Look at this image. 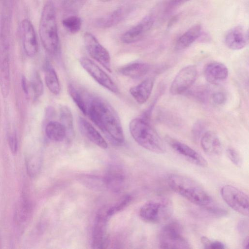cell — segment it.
Listing matches in <instances>:
<instances>
[{"mask_svg":"<svg viewBox=\"0 0 249 249\" xmlns=\"http://www.w3.org/2000/svg\"><path fill=\"white\" fill-rule=\"evenodd\" d=\"M86 115L111 141L116 144L124 142V137L120 119L113 108L106 101L86 95Z\"/></svg>","mask_w":249,"mask_h":249,"instance_id":"cell-1","label":"cell"},{"mask_svg":"<svg viewBox=\"0 0 249 249\" xmlns=\"http://www.w3.org/2000/svg\"><path fill=\"white\" fill-rule=\"evenodd\" d=\"M169 187L190 202L205 207L213 202L212 199L204 188L194 179L178 174H171L168 177Z\"/></svg>","mask_w":249,"mask_h":249,"instance_id":"cell-2","label":"cell"},{"mask_svg":"<svg viewBox=\"0 0 249 249\" xmlns=\"http://www.w3.org/2000/svg\"><path fill=\"white\" fill-rule=\"evenodd\" d=\"M129 129L134 140L143 148L157 154L166 152V146L162 140L146 120L142 118L132 120Z\"/></svg>","mask_w":249,"mask_h":249,"instance_id":"cell-3","label":"cell"},{"mask_svg":"<svg viewBox=\"0 0 249 249\" xmlns=\"http://www.w3.org/2000/svg\"><path fill=\"white\" fill-rule=\"evenodd\" d=\"M39 36L45 49L50 54H56L59 49L56 15L54 5L48 1L44 5L40 19Z\"/></svg>","mask_w":249,"mask_h":249,"instance_id":"cell-4","label":"cell"},{"mask_svg":"<svg viewBox=\"0 0 249 249\" xmlns=\"http://www.w3.org/2000/svg\"><path fill=\"white\" fill-rule=\"evenodd\" d=\"M173 211L171 201L166 199H160L145 203L141 208L139 215L143 221L157 224L169 218Z\"/></svg>","mask_w":249,"mask_h":249,"instance_id":"cell-5","label":"cell"},{"mask_svg":"<svg viewBox=\"0 0 249 249\" xmlns=\"http://www.w3.org/2000/svg\"><path fill=\"white\" fill-rule=\"evenodd\" d=\"M159 245L162 249H190L191 246L183 236L182 228L175 221L165 225L160 231Z\"/></svg>","mask_w":249,"mask_h":249,"instance_id":"cell-6","label":"cell"},{"mask_svg":"<svg viewBox=\"0 0 249 249\" xmlns=\"http://www.w3.org/2000/svg\"><path fill=\"white\" fill-rule=\"evenodd\" d=\"M222 198L226 204L236 212L249 215V197L239 189L231 185L223 186L220 190Z\"/></svg>","mask_w":249,"mask_h":249,"instance_id":"cell-7","label":"cell"},{"mask_svg":"<svg viewBox=\"0 0 249 249\" xmlns=\"http://www.w3.org/2000/svg\"><path fill=\"white\" fill-rule=\"evenodd\" d=\"M197 76V68L188 65L182 68L175 76L170 87L172 95L181 94L192 87Z\"/></svg>","mask_w":249,"mask_h":249,"instance_id":"cell-8","label":"cell"},{"mask_svg":"<svg viewBox=\"0 0 249 249\" xmlns=\"http://www.w3.org/2000/svg\"><path fill=\"white\" fill-rule=\"evenodd\" d=\"M84 44L89 55L111 72L110 57L107 50L91 34L86 32L84 36Z\"/></svg>","mask_w":249,"mask_h":249,"instance_id":"cell-9","label":"cell"},{"mask_svg":"<svg viewBox=\"0 0 249 249\" xmlns=\"http://www.w3.org/2000/svg\"><path fill=\"white\" fill-rule=\"evenodd\" d=\"M80 63L83 69L100 85L109 91L117 93L118 89L111 78L98 65L88 58L82 57Z\"/></svg>","mask_w":249,"mask_h":249,"instance_id":"cell-10","label":"cell"},{"mask_svg":"<svg viewBox=\"0 0 249 249\" xmlns=\"http://www.w3.org/2000/svg\"><path fill=\"white\" fill-rule=\"evenodd\" d=\"M107 208L100 210L97 213L94 225L92 234V248L103 249L107 243V237L106 227L108 218Z\"/></svg>","mask_w":249,"mask_h":249,"instance_id":"cell-11","label":"cell"},{"mask_svg":"<svg viewBox=\"0 0 249 249\" xmlns=\"http://www.w3.org/2000/svg\"><path fill=\"white\" fill-rule=\"evenodd\" d=\"M20 31L26 54L29 57L34 56L38 51V43L33 25L29 19H24L20 23Z\"/></svg>","mask_w":249,"mask_h":249,"instance_id":"cell-12","label":"cell"},{"mask_svg":"<svg viewBox=\"0 0 249 249\" xmlns=\"http://www.w3.org/2000/svg\"><path fill=\"white\" fill-rule=\"evenodd\" d=\"M166 140L177 153L190 162L200 167L207 166L208 162L205 159L188 145L171 138L168 137Z\"/></svg>","mask_w":249,"mask_h":249,"instance_id":"cell-13","label":"cell"},{"mask_svg":"<svg viewBox=\"0 0 249 249\" xmlns=\"http://www.w3.org/2000/svg\"><path fill=\"white\" fill-rule=\"evenodd\" d=\"M154 22V19L151 17H145L139 23L122 35V41L129 44L138 41L152 28Z\"/></svg>","mask_w":249,"mask_h":249,"instance_id":"cell-14","label":"cell"},{"mask_svg":"<svg viewBox=\"0 0 249 249\" xmlns=\"http://www.w3.org/2000/svg\"><path fill=\"white\" fill-rule=\"evenodd\" d=\"M9 49L0 48V87L3 98L9 95L11 86Z\"/></svg>","mask_w":249,"mask_h":249,"instance_id":"cell-15","label":"cell"},{"mask_svg":"<svg viewBox=\"0 0 249 249\" xmlns=\"http://www.w3.org/2000/svg\"><path fill=\"white\" fill-rule=\"evenodd\" d=\"M248 32L241 26H237L230 30L225 39L227 47L233 50L244 48L248 44Z\"/></svg>","mask_w":249,"mask_h":249,"instance_id":"cell-16","label":"cell"},{"mask_svg":"<svg viewBox=\"0 0 249 249\" xmlns=\"http://www.w3.org/2000/svg\"><path fill=\"white\" fill-rule=\"evenodd\" d=\"M200 145L204 152L207 155L217 157L222 151L221 142L217 135L213 131H208L202 134Z\"/></svg>","mask_w":249,"mask_h":249,"instance_id":"cell-17","label":"cell"},{"mask_svg":"<svg viewBox=\"0 0 249 249\" xmlns=\"http://www.w3.org/2000/svg\"><path fill=\"white\" fill-rule=\"evenodd\" d=\"M78 126L81 132L91 142L103 149L107 148V143L100 133L87 120L79 117Z\"/></svg>","mask_w":249,"mask_h":249,"instance_id":"cell-18","label":"cell"},{"mask_svg":"<svg viewBox=\"0 0 249 249\" xmlns=\"http://www.w3.org/2000/svg\"><path fill=\"white\" fill-rule=\"evenodd\" d=\"M229 75L227 67L220 62H212L205 68L204 75L208 82L216 84L226 79Z\"/></svg>","mask_w":249,"mask_h":249,"instance_id":"cell-19","label":"cell"},{"mask_svg":"<svg viewBox=\"0 0 249 249\" xmlns=\"http://www.w3.org/2000/svg\"><path fill=\"white\" fill-rule=\"evenodd\" d=\"M154 83L152 78H148L138 85L131 87L129 92L134 99L139 104L145 103L151 94Z\"/></svg>","mask_w":249,"mask_h":249,"instance_id":"cell-20","label":"cell"},{"mask_svg":"<svg viewBox=\"0 0 249 249\" xmlns=\"http://www.w3.org/2000/svg\"><path fill=\"white\" fill-rule=\"evenodd\" d=\"M128 6H122L96 21V25L100 28H109L120 22L128 14Z\"/></svg>","mask_w":249,"mask_h":249,"instance_id":"cell-21","label":"cell"},{"mask_svg":"<svg viewBox=\"0 0 249 249\" xmlns=\"http://www.w3.org/2000/svg\"><path fill=\"white\" fill-rule=\"evenodd\" d=\"M150 69V65L146 63L135 62L123 66L119 71L124 76L138 79L146 75Z\"/></svg>","mask_w":249,"mask_h":249,"instance_id":"cell-22","label":"cell"},{"mask_svg":"<svg viewBox=\"0 0 249 249\" xmlns=\"http://www.w3.org/2000/svg\"><path fill=\"white\" fill-rule=\"evenodd\" d=\"M201 27L196 24L191 27L177 40L176 49L181 50L190 46L201 35Z\"/></svg>","mask_w":249,"mask_h":249,"instance_id":"cell-23","label":"cell"},{"mask_svg":"<svg viewBox=\"0 0 249 249\" xmlns=\"http://www.w3.org/2000/svg\"><path fill=\"white\" fill-rule=\"evenodd\" d=\"M124 176L122 171L117 167L109 169L105 178L107 185L115 192L121 190L124 185Z\"/></svg>","mask_w":249,"mask_h":249,"instance_id":"cell-24","label":"cell"},{"mask_svg":"<svg viewBox=\"0 0 249 249\" xmlns=\"http://www.w3.org/2000/svg\"><path fill=\"white\" fill-rule=\"evenodd\" d=\"M45 133L48 138L52 141L61 142L67 135V130L61 123L51 121L45 127Z\"/></svg>","mask_w":249,"mask_h":249,"instance_id":"cell-25","label":"cell"},{"mask_svg":"<svg viewBox=\"0 0 249 249\" xmlns=\"http://www.w3.org/2000/svg\"><path fill=\"white\" fill-rule=\"evenodd\" d=\"M45 81L49 90L53 94L57 95L60 91L59 81L54 69L48 66L45 70Z\"/></svg>","mask_w":249,"mask_h":249,"instance_id":"cell-26","label":"cell"},{"mask_svg":"<svg viewBox=\"0 0 249 249\" xmlns=\"http://www.w3.org/2000/svg\"><path fill=\"white\" fill-rule=\"evenodd\" d=\"M69 93L81 112L86 115V94L76 88L74 85L70 84L68 87Z\"/></svg>","mask_w":249,"mask_h":249,"instance_id":"cell-27","label":"cell"},{"mask_svg":"<svg viewBox=\"0 0 249 249\" xmlns=\"http://www.w3.org/2000/svg\"><path fill=\"white\" fill-rule=\"evenodd\" d=\"M60 119L67 130V134L73 132V119L71 109L67 106H62L60 108Z\"/></svg>","mask_w":249,"mask_h":249,"instance_id":"cell-28","label":"cell"},{"mask_svg":"<svg viewBox=\"0 0 249 249\" xmlns=\"http://www.w3.org/2000/svg\"><path fill=\"white\" fill-rule=\"evenodd\" d=\"M62 24L68 31L75 34L80 30L82 20L77 16H71L64 18L62 21Z\"/></svg>","mask_w":249,"mask_h":249,"instance_id":"cell-29","label":"cell"},{"mask_svg":"<svg viewBox=\"0 0 249 249\" xmlns=\"http://www.w3.org/2000/svg\"><path fill=\"white\" fill-rule=\"evenodd\" d=\"M87 0H63L62 8L69 13H76L83 7Z\"/></svg>","mask_w":249,"mask_h":249,"instance_id":"cell-30","label":"cell"},{"mask_svg":"<svg viewBox=\"0 0 249 249\" xmlns=\"http://www.w3.org/2000/svg\"><path fill=\"white\" fill-rule=\"evenodd\" d=\"M31 87L36 97L41 96L43 91V85L39 74L36 72L31 81Z\"/></svg>","mask_w":249,"mask_h":249,"instance_id":"cell-31","label":"cell"},{"mask_svg":"<svg viewBox=\"0 0 249 249\" xmlns=\"http://www.w3.org/2000/svg\"><path fill=\"white\" fill-rule=\"evenodd\" d=\"M131 199V196H125L119 203H117L116 205L110 208H107V212L108 215L110 216L123 209L129 203Z\"/></svg>","mask_w":249,"mask_h":249,"instance_id":"cell-32","label":"cell"},{"mask_svg":"<svg viewBox=\"0 0 249 249\" xmlns=\"http://www.w3.org/2000/svg\"><path fill=\"white\" fill-rule=\"evenodd\" d=\"M200 241L206 249H222L225 248V246L223 243L218 241H212L206 236H202Z\"/></svg>","mask_w":249,"mask_h":249,"instance_id":"cell-33","label":"cell"},{"mask_svg":"<svg viewBox=\"0 0 249 249\" xmlns=\"http://www.w3.org/2000/svg\"><path fill=\"white\" fill-rule=\"evenodd\" d=\"M226 154L229 160L237 166H240L242 164V158L240 154L234 148H228Z\"/></svg>","mask_w":249,"mask_h":249,"instance_id":"cell-34","label":"cell"},{"mask_svg":"<svg viewBox=\"0 0 249 249\" xmlns=\"http://www.w3.org/2000/svg\"><path fill=\"white\" fill-rule=\"evenodd\" d=\"M211 204L203 207L204 210L209 213L216 217H222L227 214L228 212L226 210L217 206L212 205Z\"/></svg>","mask_w":249,"mask_h":249,"instance_id":"cell-35","label":"cell"},{"mask_svg":"<svg viewBox=\"0 0 249 249\" xmlns=\"http://www.w3.org/2000/svg\"><path fill=\"white\" fill-rule=\"evenodd\" d=\"M225 94L221 91L214 92L212 95V100L214 104L217 106H220L224 104L226 101Z\"/></svg>","mask_w":249,"mask_h":249,"instance_id":"cell-36","label":"cell"},{"mask_svg":"<svg viewBox=\"0 0 249 249\" xmlns=\"http://www.w3.org/2000/svg\"><path fill=\"white\" fill-rule=\"evenodd\" d=\"M9 143L11 150L15 152L17 148V139L15 134H12L9 136Z\"/></svg>","mask_w":249,"mask_h":249,"instance_id":"cell-37","label":"cell"},{"mask_svg":"<svg viewBox=\"0 0 249 249\" xmlns=\"http://www.w3.org/2000/svg\"><path fill=\"white\" fill-rule=\"evenodd\" d=\"M237 228L240 233L244 234L246 231H248V222L246 220H241L239 222Z\"/></svg>","mask_w":249,"mask_h":249,"instance_id":"cell-38","label":"cell"},{"mask_svg":"<svg viewBox=\"0 0 249 249\" xmlns=\"http://www.w3.org/2000/svg\"><path fill=\"white\" fill-rule=\"evenodd\" d=\"M202 129H203V127H202V126L200 124H196V126H194V135L195 136H198V135L200 134V132L202 131Z\"/></svg>","mask_w":249,"mask_h":249,"instance_id":"cell-39","label":"cell"},{"mask_svg":"<svg viewBox=\"0 0 249 249\" xmlns=\"http://www.w3.org/2000/svg\"><path fill=\"white\" fill-rule=\"evenodd\" d=\"M189 0H171L170 5L171 6H176Z\"/></svg>","mask_w":249,"mask_h":249,"instance_id":"cell-40","label":"cell"},{"mask_svg":"<svg viewBox=\"0 0 249 249\" xmlns=\"http://www.w3.org/2000/svg\"><path fill=\"white\" fill-rule=\"evenodd\" d=\"M21 85L22 87L23 90L25 92L27 93L28 92V89H27V86L26 84V81L24 77H22L21 79Z\"/></svg>","mask_w":249,"mask_h":249,"instance_id":"cell-41","label":"cell"},{"mask_svg":"<svg viewBox=\"0 0 249 249\" xmlns=\"http://www.w3.org/2000/svg\"><path fill=\"white\" fill-rule=\"evenodd\" d=\"M248 244H249V236H247L245 237V238L244 239L243 241V246L244 248H247L248 247Z\"/></svg>","mask_w":249,"mask_h":249,"instance_id":"cell-42","label":"cell"},{"mask_svg":"<svg viewBox=\"0 0 249 249\" xmlns=\"http://www.w3.org/2000/svg\"><path fill=\"white\" fill-rule=\"evenodd\" d=\"M99 0L103 1V2H106V1H110L111 0Z\"/></svg>","mask_w":249,"mask_h":249,"instance_id":"cell-43","label":"cell"}]
</instances>
